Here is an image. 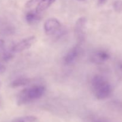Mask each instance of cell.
<instances>
[{"instance_id": "6da1fadb", "label": "cell", "mask_w": 122, "mask_h": 122, "mask_svg": "<svg viewBox=\"0 0 122 122\" xmlns=\"http://www.w3.org/2000/svg\"><path fill=\"white\" fill-rule=\"evenodd\" d=\"M92 88L98 100H105L112 95L113 88L109 82L101 75H95L91 81Z\"/></svg>"}, {"instance_id": "7a4b0ae2", "label": "cell", "mask_w": 122, "mask_h": 122, "mask_svg": "<svg viewBox=\"0 0 122 122\" xmlns=\"http://www.w3.org/2000/svg\"><path fill=\"white\" fill-rule=\"evenodd\" d=\"M45 90L43 85H34L25 88L18 94L17 103L19 106H21L38 100L44 95Z\"/></svg>"}, {"instance_id": "3957f363", "label": "cell", "mask_w": 122, "mask_h": 122, "mask_svg": "<svg viewBox=\"0 0 122 122\" xmlns=\"http://www.w3.org/2000/svg\"><path fill=\"white\" fill-rule=\"evenodd\" d=\"M44 30L47 35H55L61 36L63 32L60 22L55 18H50L45 21L44 23Z\"/></svg>"}, {"instance_id": "277c9868", "label": "cell", "mask_w": 122, "mask_h": 122, "mask_svg": "<svg viewBox=\"0 0 122 122\" xmlns=\"http://www.w3.org/2000/svg\"><path fill=\"white\" fill-rule=\"evenodd\" d=\"M86 22V18L85 17H82L76 21L75 24V32L79 44H81L84 40Z\"/></svg>"}, {"instance_id": "5b68a950", "label": "cell", "mask_w": 122, "mask_h": 122, "mask_svg": "<svg viewBox=\"0 0 122 122\" xmlns=\"http://www.w3.org/2000/svg\"><path fill=\"white\" fill-rule=\"evenodd\" d=\"M35 41L36 38L34 36L27 37L14 45L12 48V51L14 52H19L25 51L30 48L32 45L35 44Z\"/></svg>"}, {"instance_id": "8992f818", "label": "cell", "mask_w": 122, "mask_h": 122, "mask_svg": "<svg viewBox=\"0 0 122 122\" xmlns=\"http://www.w3.org/2000/svg\"><path fill=\"white\" fill-rule=\"evenodd\" d=\"M110 58L109 53L104 50L95 51L90 57V60L92 63L96 64H104Z\"/></svg>"}, {"instance_id": "52a82bcc", "label": "cell", "mask_w": 122, "mask_h": 122, "mask_svg": "<svg viewBox=\"0 0 122 122\" xmlns=\"http://www.w3.org/2000/svg\"><path fill=\"white\" fill-rule=\"evenodd\" d=\"M81 52V46H80V44H78L76 46H74L73 48H71L66 55L64 58V64L66 65H70L74 63L79 57Z\"/></svg>"}, {"instance_id": "ba28073f", "label": "cell", "mask_w": 122, "mask_h": 122, "mask_svg": "<svg viewBox=\"0 0 122 122\" xmlns=\"http://www.w3.org/2000/svg\"><path fill=\"white\" fill-rule=\"evenodd\" d=\"M56 0H41L40 2L36 7L35 11L38 13L40 14L41 13L48 8Z\"/></svg>"}, {"instance_id": "9c48e42d", "label": "cell", "mask_w": 122, "mask_h": 122, "mask_svg": "<svg viewBox=\"0 0 122 122\" xmlns=\"http://www.w3.org/2000/svg\"><path fill=\"white\" fill-rule=\"evenodd\" d=\"M31 80L26 77H19L11 83L10 86L11 88H15L18 87H21L23 86H26L30 83Z\"/></svg>"}, {"instance_id": "30bf717a", "label": "cell", "mask_w": 122, "mask_h": 122, "mask_svg": "<svg viewBox=\"0 0 122 122\" xmlns=\"http://www.w3.org/2000/svg\"><path fill=\"white\" fill-rule=\"evenodd\" d=\"M25 18H26V21L29 24H33V23L40 20L41 16L39 15V13H38L36 11H31L26 14Z\"/></svg>"}, {"instance_id": "8fae6325", "label": "cell", "mask_w": 122, "mask_h": 122, "mask_svg": "<svg viewBox=\"0 0 122 122\" xmlns=\"http://www.w3.org/2000/svg\"><path fill=\"white\" fill-rule=\"evenodd\" d=\"M38 120L36 117L33 116H26L16 118L11 122H36Z\"/></svg>"}, {"instance_id": "7c38bea8", "label": "cell", "mask_w": 122, "mask_h": 122, "mask_svg": "<svg viewBox=\"0 0 122 122\" xmlns=\"http://www.w3.org/2000/svg\"><path fill=\"white\" fill-rule=\"evenodd\" d=\"M113 8L117 13H121L122 11V1L117 0L113 3Z\"/></svg>"}, {"instance_id": "4fadbf2b", "label": "cell", "mask_w": 122, "mask_h": 122, "mask_svg": "<svg viewBox=\"0 0 122 122\" xmlns=\"http://www.w3.org/2000/svg\"><path fill=\"white\" fill-rule=\"evenodd\" d=\"M13 58V55L10 52H4L2 54V59L4 61H8Z\"/></svg>"}, {"instance_id": "5bb4252c", "label": "cell", "mask_w": 122, "mask_h": 122, "mask_svg": "<svg viewBox=\"0 0 122 122\" xmlns=\"http://www.w3.org/2000/svg\"><path fill=\"white\" fill-rule=\"evenodd\" d=\"M41 0H30L26 4V7L27 8H30V7H33V6L35 5H38V3L40 2Z\"/></svg>"}, {"instance_id": "9a60e30c", "label": "cell", "mask_w": 122, "mask_h": 122, "mask_svg": "<svg viewBox=\"0 0 122 122\" xmlns=\"http://www.w3.org/2000/svg\"><path fill=\"white\" fill-rule=\"evenodd\" d=\"M117 70L119 71V73L122 75V60L118 62L117 64Z\"/></svg>"}, {"instance_id": "2e32d148", "label": "cell", "mask_w": 122, "mask_h": 122, "mask_svg": "<svg viewBox=\"0 0 122 122\" xmlns=\"http://www.w3.org/2000/svg\"><path fill=\"white\" fill-rule=\"evenodd\" d=\"M5 70H6L5 67L4 65H2V64H0V75L3 74L4 73L5 71Z\"/></svg>"}, {"instance_id": "e0dca14e", "label": "cell", "mask_w": 122, "mask_h": 122, "mask_svg": "<svg viewBox=\"0 0 122 122\" xmlns=\"http://www.w3.org/2000/svg\"><path fill=\"white\" fill-rule=\"evenodd\" d=\"M94 122H107L106 120H105L104 119H95L94 120Z\"/></svg>"}, {"instance_id": "ac0fdd59", "label": "cell", "mask_w": 122, "mask_h": 122, "mask_svg": "<svg viewBox=\"0 0 122 122\" xmlns=\"http://www.w3.org/2000/svg\"><path fill=\"white\" fill-rule=\"evenodd\" d=\"M4 41L2 39H0V48H2L4 46Z\"/></svg>"}, {"instance_id": "d6986e66", "label": "cell", "mask_w": 122, "mask_h": 122, "mask_svg": "<svg viewBox=\"0 0 122 122\" xmlns=\"http://www.w3.org/2000/svg\"><path fill=\"white\" fill-rule=\"evenodd\" d=\"M107 0H98V3L100 5H104L106 3Z\"/></svg>"}, {"instance_id": "ffe728a7", "label": "cell", "mask_w": 122, "mask_h": 122, "mask_svg": "<svg viewBox=\"0 0 122 122\" xmlns=\"http://www.w3.org/2000/svg\"><path fill=\"white\" fill-rule=\"evenodd\" d=\"M77 1H85V0H77Z\"/></svg>"}, {"instance_id": "44dd1931", "label": "cell", "mask_w": 122, "mask_h": 122, "mask_svg": "<svg viewBox=\"0 0 122 122\" xmlns=\"http://www.w3.org/2000/svg\"><path fill=\"white\" fill-rule=\"evenodd\" d=\"M0 87H1V82H0Z\"/></svg>"}]
</instances>
